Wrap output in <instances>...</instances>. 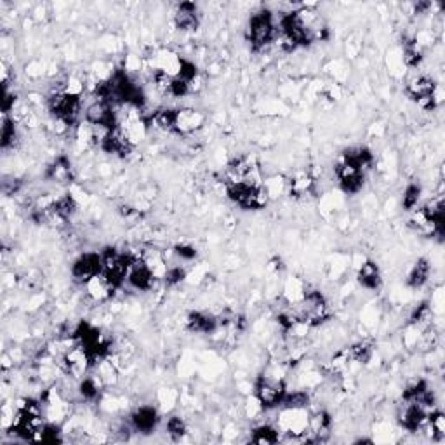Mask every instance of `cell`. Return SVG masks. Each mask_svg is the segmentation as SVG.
<instances>
[{
    "instance_id": "cell-8",
    "label": "cell",
    "mask_w": 445,
    "mask_h": 445,
    "mask_svg": "<svg viewBox=\"0 0 445 445\" xmlns=\"http://www.w3.org/2000/svg\"><path fill=\"white\" fill-rule=\"evenodd\" d=\"M407 94L424 110L437 108V105L440 103L437 84H435L433 79L426 77V75L414 77L413 81L407 84Z\"/></svg>"
},
{
    "instance_id": "cell-4",
    "label": "cell",
    "mask_w": 445,
    "mask_h": 445,
    "mask_svg": "<svg viewBox=\"0 0 445 445\" xmlns=\"http://www.w3.org/2000/svg\"><path fill=\"white\" fill-rule=\"evenodd\" d=\"M287 384L280 376H259L254 384V398L263 409H273L284 402L287 395Z\"/></svg>"
},
{
    "instance_id": "cell-30",
    "label": "cell",
    "mask_w": 445,
    "mask_h": 445,
    "mask_svg": "<svg viewBox=\"0 0 445 445\" xmlns=\"http://www.w3.org/2000/svg\"><path fill=\"white\" fill-rule=\"evenodd\" d=\"M404 61L407 66H417L421 61H423V52H421L420 44H417L416 41L405 42Z\"/></svg>"
},
{
    "instance_id": "cell-7",
    "label": "cell",
    "mask_w": 445,
    "mask_h": 445,
    "mask_svg": "<svg viewBox=\"0 0 445 445\" xmlns=\"http://www.w3.org/2000/svg\"><path fill=\"white\" fill-rule=\"evenodd\" d=\"M334 171H336L341 190L346 192V194H357L362 190L365 181V171L355 162V158L348 152L341 154Z\"/></svg>"
},
{
    "instance_id": "cell-33",
    "label": "cell",
    "mask_w": 445,
    "mask_h": 445,
    "mask_svg": "<svg viewBox=\"0 0 445 445\" xmlns=\"http://www.w3.org/2000/svg\"><path fill=\"white\" fill-rule=\"evenodd\" d=\"M164 278H165V284L167 285L181 284V282L187 278V271H185V268H181V267L165 268Z\"/></svg>"
},
{
    "instance_id": "cell-10",
    "label": "cell",
    "mask_w": 445,
    "mask_h": 445,
    "mask_svg": "<svg viewBox=\"0 0 445 445\" xmlns=\"http://www.w3.org/2000/svg\"><path fill=\"white\" fill-rule=\"evenodd\" d=\"M99 273H101V252H84L72 265V277L82 284H87Z\"/></svg>"
},
{
    "instance_id": "cell-17",
    "label": "cell",
    "mask_w": 445,
    "mask_h": 445,
    "mask_svg": "<svg viewBox=\"0 0 445 445\" xmlns=\"http://www.w3.org/2000/svg\"><path fill=\"white\" fill-rule=\"evenodd\" d=\"M205 117L194 108L178 110V122H176V132L179 134H190L198 131L204 125Z\"/></svg>"
},
{
    "instance_id": "cell-23",
    "label": "cell",
    "mask_w": 445,
    "mask_h": 445,
    "mask_svg": "<svg viewBox=\"0 0 445 445\" xmlns=\"http://www.w3.org/2000/svg\"><path fill=\"white\" fill-rule=\"evenodd\" d=\"M346 351H348V357H350L351 362L367 364V362L373 358L374 344L367 340H362V341H358V343L351 344Z\"/></svg>"
},
{
    "instance_id": "cell-31",
    "label": "cell",
    "mask_w": 445,
    "mask_h": 445,
    "mask_svg": "<svg viewBox=\"0 0 445 445\" xmlns=\"http://www.w3.org/2000/svg\"><path fill=\"white\" fill-rule=\"evenodd\" d=\"M165 430H167V435L172 438V440H181L185 435H187V424L181 417L172 416L169 417L167 424H165Z\"/></svg>"
},
{
    "instance_id": "cell-27",
    "label": "cell",
    "mask_w": 445,
    "mask_h": 445,
    "mask_svg": "<svg viewBox=\"0 0 445 445\" xmlns=\"http://www.w3.org/2000/svg\"><path fill=\"white\" fill-rule=\"evenodd\" d=\"M35 442H42V444H58V442H63L61 428L54 423H44V426L37 433Z\"/></svg>"
},
{
    "instance_id": "cell-25",
    "label": "cell",
    "mask_w": 445,
    "mask_h": 445,
    "mask_svg": "<svg viewBox=\"0 0 445 445\" xmlns=\"http://www.w3.org/2000/svg\"><path fill=\"white\" fill-rule=\"evenodd\" d=\"M101 386L103 381L99 376H85L82 377L81 384H79V391L85 400H96L101 393Z\"/></svg>"
},
{
    "instance_id": "cell-2",
    "label": "cell",
    "mask_w": 445,
    "mask_h": 445,
    "mask_svg": "<svg viewBox=\"0 0 445 445\" xmlns=\"http://www.w3.org/2000/svg\"><path fill=\"white\" fill-rule=\"evenodd\" d=\"M227 195L234 204L245 211H261L268 205L270 195L263 185H252V183H230L227 185Z\"/></svg>"
},
{
    "instance_id": "cell-29",
    "label": "cell",
    "mask_w": 445,
    "mask_h": 445,
    "mask_svg": "<svg viewBox=\"0 0 445 445\" xmlns=\"http://www.w3.org/2000/svg\"><path fill=\"white\" fill-rule=\"evenodd\" d=\"M431 318H433V308L428 303H423L414 310L411 320L417 329H428L431 325Z\"/></svg>"
},
{
    "instance_id": "cell-16",
    "label": "cell",
    "mask_w": 445,
    "mask_h": 445,
    "mask_svg": "<svg viewBox=\"0 0 445 445\" xmlns=\"http://www.w3.org/2000/svg\"><path fill=\"white\" fill-rule=\"evenodd\" d=\"M198 11L197 6L192 4V2H183L176 8L174 11V25L176 28H179L181 32H192L198 26Z\"/></svg>"
},
{
    "instance_id": "cell-6",
    "label": "cell",
    "mask_w": 445,
    "mask_h": 445,
    "mask_svg": "<svg viewBox=\"0 0 445 445\" xmlns=\"http://www.w3.org/2000/svg\"><path fill=\"white\" fill-rule=\"evenodd\" d=\"M48 106L49 112L56 117V121H59L65 125H72L73 122L77 121L79 114H81L82 101L81 96L68 92L65 89V91H56L49 98Z\"/></svg>"
},
{
    "instance_id": "cell-24",
    "label": "cell",
    "mask_w": 445,
    "mask_h": 445,
    "mask_svg": "<svg viewBox=\"0 0 445 445\" xmlns=\"http://www.w3.org/2000/svg\"><path fill=\"white\" fill-rule=\"evenodd\" d=\"M48 178L56 183H66L72 179V164L66 157L56 158L54 164L48 169Z\"/></svg>"
},
{
    "instance_id": "cell-9",
    "label": "cell",
    "mask_w": 445,
    "mask_h": 445,
    "mask_svg": "<svg viewBox=\"0 0 445 445\" xmlns=\"http://www.w3.org/2000/svg\"><path fill=\"white\" fill-rule=\"evenodd\" d=\"M85 122L96 127L106 129V131L118 127V115L115 112V105L106 99L96 98V101H92L85 108Z\"/></svg>"
},
{
    "instance_id": "cell-32",
    "label": "cell",
    "mask_w": 445,
    "mask_h": 445,
    "mask_svg": "<svg viewBox=\"0 0 445 445\" xmlns=\"http://www.w3.org/2000/svg\"><path fill=\"white\" fill-rule=\"evenodd\" d=\"M421 198V187L420 185H409V187L405 188L404 198H402V205H404L407 211H414L420 204Z\"/></svg>"
},
{
    "instance_id": "cell-14",
    "label": "cell",
    "mask_w": 445,
    "mask_h": 445,
    "mask_svg": "<svg viewBox=\"0 0 445 445\" xmlns=\"http://www.w3.org/2000/svg\"><path fill=\"white\" fill-rule=\"evenodd\" d=\"M161 423V414L154 405H141L131 414V428L138 433H152Z\"/></svg>"
},
{
    "instance_id": "cell-13",
    "label": "cell",
    "mask_w": 445,
    "mask_h": 445,
    "mask_svg": "<svg viewBox=\"0 0 445 445\" xmlns=\"http://www.w3.org/2000/svg\"><path fill=\"white\" fill-rule=\"evenodd\" d=\"M105 154L110 155H118V157H127L132 152V143L131 139L125 136L124 129L118 125V127L112 129V131L106 132V136L103 138L101 145H99Z\"/></svg>"
},
{
    "instance_id": "cell-34",
    "label": "cell",
    "mask_w": 445,
    "mask_h": 445,
    "mask_svg": "<svg viewBox=\"0 0 445 445\" xmlns=\"http://www.w3.org/2000/svg\"><path fill=\"white\" fill-rule=\"evenodd\" d=\"M174 254L178 256V258L185 259V261H192V259L197 258V249H195L194 245L179 244L174 247Z\"/></svg>"
},
{
    "instance_id": "cell-26",
    "label": "cell",
    "mask_w": 445,
    "mask_h": 445,
    "mask_svg": "<svg viewBox=\"0 0 445 445\" xmlns=\"http://www.w3.org/2000/svg\"><path fill=\"white\" fill-rule=\"evenodd\" d=\"M308 402H310V395L304 390L287 391L284 402H282V407L284 409H307Z\"/></svg>"
},
{
    "instance_id": "cell-28",
    "label": "cell",
    "mask_w": 445,
    "mask_h": 445,
    "mask_svg": "<svg viewBox=\"0 0 445 445\" xmlns=\"http://www.w3.org/2000/svg\"><path fill=\"white\" fill-rule=\"evenodd\" d=\"M18 141V129H16L14 118H9L8 114H4L2 118V148L9 150L11 146L16 145Z\"/></svg>"
},
{
    "instance_id": "cell-5",
    "label": "cell",
    "mask_w": 445,
    "mask_h": 445,
    "mask_svg": "<svg viewBox=\"0 0 445 445\" xmlns=\"http://www.w3.org/2000/svg\"><path fill=\"white\" fill-rule=\"evenodd\" d=\"M249 41L254 49H263L275 41L277 35V23L273 14L268 9L254 12L249 19Z\"/></svg>"
},
{
    "instance_id": "cell-20",
    "label": "cell",
    "mask_w": 445,
    "mask_h": 445,
    "mask_svg": "<svg viewBox=\"0 0 445 445\" xmlns=\"http://www.w3.org/2000/svg\"><path fill=\"white\" fill-rule=\"evenodd\" d=\"M431 267L430 261L426 258H420L416 263L413 265V268L409 270V275H407V284L413 289H421L423 285L428 284L430 280Z\"/></svg>"
},
{
    "instance_id": "cell-1",
    "label": "cell",
    "mask_w": 445,
    "mask_h": 445,
    "mask_svg": "<svg viewBox=\"0 0 445 445\" xmlns=\"http://www.w3.org/2000/svg\"><path fill=\"white\" fill-rule=\"evenodd\" d=\"M291 313L300 324L307 327H318L331 317V308H329L325 296L318 291H307L303 298L294 301L291 307Z\"/></svg>"
},
{
    "instance_id": "cell-22",
    "label": "cell",
    "mask_w": 445,
    "mask_h": 445,
    "mask_svg": "<svg viewBox=\"0 0 445 445\" xmlns=\"http://www.w3.org/2000/svg\"><path fill=\"white\" fill-rule=\"evenodd\" d=\"M155 127L161 129L165 132H176V122H178V110L172 108H162L158 112H155L154 117Z\"/></svg>"
},
{
    "instance_id": "cell-11",
    "label": "cell",
    "mask_w": 445,
    "mask_h": 445,
    "mask_svg": "<svg viewBox=\"0 0 445 445\" xmlns=\"http://www.w3.org/2000/svg\"><path fill=\"white\" fill-rule=\"evenodd\" d=\"M154 278L155 273L150 265L146 263L141 256H132V261L127 270V278H125L129 287L136 289V291H148L154 285Z\"/></svg>"
},
{
    "instance_id": "cell-15",
    "label": "cell",
    "mask_w": 445,
    "mask_h": 445,
    "mask_svg": "<svg viewBox=\"0 0 445 445\" xmlns=\"http://www.w3.org/2000/svg\"><path fill=\"white\" fill-rule=\"evenodd\" d=\"M315 188V179L313 176L308 171H298L285 181V190L289 192V195L294 198L307 197L308 194H311Z\"/></svg>"
},
{
    "instance_id": "cell-3",
    "label": "cell",
    "mask_w": 445,
    "mask_h": 445,
    "mask_svg": "<svg viewBox=\"0 0 445 445\" xmlns=\"http://www.w3.org/2000/svg\"><path fill=\"white\" fill-rule=\"evenodd\" d=\"M132 256L127 252H118L117 249H105L101 252V277L105 278L110 287L117 291L127 278L129 265Z\"/></svg>"
},
{
    "instance_id": "cell-19",
    "label": "cell",
    "mask_w": 445,
    "mask_h": 445,
    "mask_svg": "<svg viewBox=\"0 0 445 445\" xmlns=\"http://www.w3.org/2000/svg\"><path fill=\"white\" fill-rule=\"evenodd\" d=\"M187 325L192 332H197V334H212L218 329L219 322L218 318L204 313V311H192L188 315Z\"/></svg>"
},
{
    "instance_id": "cell-18",
    "label": "cell",
    "mask_w": 445,
    "mask_h": 445,
    "mask_svg": "<svg viewBox=\"0 0 445 445\" xmlns=\"http://www.w3.org/2000/svg\"><path fill=\"white\" fill-rule=\"evenodd\" d=\"M357 280L367 291H376L383 284V277H381V270L377 267V263L367 259L357 271Z\"/></svg>"
},
{
    "instance_id": "cell-21",
    "label": "cell",
    "mask_w": 445,
    "mask_h": 445,
    "mask_svg": "<svg viewBox=\"0 0 445 445\" xmlns=\"http://www.w3.org/2000/svg\"><path fill=\"white\" fill-rule=\"evenodd\" d=\"M280 430L278 426H271V424H259L252 430L251 442L259 445H270L280 442Z\"/></svg>"
},
{
    "instance_id": "cell-12",
    "label": "cell",
    "mask_w": 445,
    "mask_h": 445,
    "mask_svg": "<svg viewBox=\"0 0 445 445\" xmlns=\"http://www.w3.org/2000/svg\"><path fill=\"white\" fill-rule=\"evenodd\" d=\"M398 421H400L402 428L411 433L414 431H421L426 426L428 421V411L423 405L416 400H405L404 407H402L400 414H398Z\"/></svg>"
}]
</instances>
